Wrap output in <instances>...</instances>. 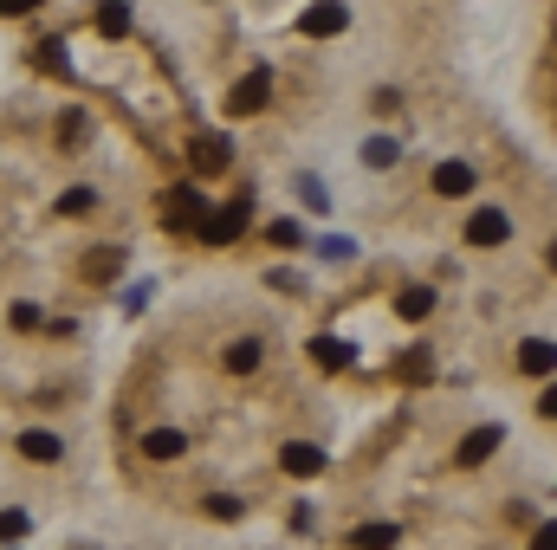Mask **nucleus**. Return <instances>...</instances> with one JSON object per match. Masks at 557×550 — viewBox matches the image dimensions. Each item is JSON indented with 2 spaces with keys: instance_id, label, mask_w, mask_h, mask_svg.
Returning a JSON list of instances; mask_svg holds the SVG:
<instances>
[{
  "instance_id": "nucleus-1",
  "label": "nucleus",
  "mask_w": 557,
  "mask_h": 550,
  "mask_svg": "<svg viewBox=\"0 0 557 550\" xmlns=\"http://www.w3.org/2000/svg\"><path fill=\"white\" fill-rule=\"evenodd\" d=\"M247 214H253V201H247V195L227 201V208H214L208 220H201V240H208V246H234L240 233H247Z\"/></svg>"
},
{
  "instance_id": "nucleus-2",
  "label": "nucleus",
  "mask_w": 557,
  "mask_h": 550,
  "mask_svg": "<svg viewBox=\"0 0 557 550\" xmlns=\"http://www.w3.org/2000/svg\"><path fill=\"white\" fill-rule=\"evenodd\" d=\"M266 98H273V72H247L234 91H227V117H253Z\"/></svg>"
},
{
  "instance_id": "nucleus-3",
  "label": "nucleus",
  "mask_w": 557,
  "mask_h": 550,
  "mask_svg": "<svg viewBox=\"0 0 557 550\" xmlns=\"http://www.w3.org/2000/svg\"><path fill=\"white\" fill-rule=\"evenodd\" d=\"M344 26H350L344 0H311V7H305V33L311 39H331V33H344Z\"/></svg>"
},
{
  "instance_id": "nucleus-4",
  "label": "nucleus",
  "mask_w": 557,
  "mask_h": 550,
  "mask_svg": "<svg viewBox=\"0 0 557 550\" xmlns=\"http://www.w3.org/2000/svg\"><path fill=\"white\" fill-rule=\"evenodd\" d=\"M279 466H285L292 479H318V473H324V447H311V440H285V447H279Z\"/></svg>"
},
{
  "instance_id": "nucleus-5",
  "label": "nucleus",
  "mask_w": 557,
  "mask_h": 550,
  "mask_svg": "<svg viewBox=\"0 0 557 550\" xmlns=\"http://www.w3.org/2000/svg\"><path fill=\"white\" fill-rule=\"evenodd\" d=\"M506 240H512V220L499 208H480L467 220V246H506Z\"/></svg>"
},
{
  "instance_id": "nucleus-6",
  "label": "nucleus",
  "mask_w": 557,
  "mask_h": 550,
  "mask_svg": "<svg viewBox=\"0 0 557 550\" xmlns=\"http://www.w3.org/2000/svg\"><path fill=\"white\" fill-rule=\"evenodd\" d=\"M473 188H480V169H473V162H441V169H434V195H473Z\"/></svg>"
},
{
  "instance_id": "nucleus-7",
  "label": "nucleus",
  "mask_w": 557,
  "mask_h": 550,
  "mask_svg": "<svg viewBox=\"0 0 557 550\" xmlns=\"http://www.w3.org/2000/svg\"><path fill=\"white\" fill-rule=\"evenodd\" d=\"M227 136H195V149H188V162H195V175H221L227 169Z\"/></svg>"
},
{
  "instance_id": "nucleus-8",
  "label": "nucleus",
  "mask_w": 557,
  "mask_h": 550,
  "mask_svg": "<svg viewBox=\"0 0 557 550\" xmlns=\"http://www.w3.org/2000/svg\"><path fill=\"white\" fill-rule=\"evenodd\" d=\"M162 214H169V220H195V227H201V220H208V201L182 182V188H169V195H162Z\"/></svg>"
},
{
  "instance_id": "nucleus-9",
  "label": "nucleus",
  "mask_w": 557,
  "mask_h": 550,
  "mask_svg": "<svg viewBox=\"0 0 557 550\" xmlns=\"http://www.w3.org/2000/svg\"><path fill=\"white\" fill-rule=\"evenodd\" d=\"M20 453H26V460H39V466H52V460H65V440L52 434V428H26L20 434Z\"/></svg>"
},
{
  "instance_id": "nucleus-10",
  "label": "nucleus",
  "mask_w": 557,
  "mask_h": 550,
  "mask_svg": "<svg viewBox=\"0 0 557 550\" xmlns=\"http://www.w3.org/2000/svg\"><path fill=\"white\" fill-rule=\"evenodd\" d=\"M143 453H149V460H182V453H188V434H182V428H149V434H143Z\"/></svg>"
},
{
  "instance_id": "nucleus-11",
  "label": "nucleus",
  "mask_w": 557,
  "mask_h": 550,
  "mask_svg": "<svg viewBox=\"0 0 557 550\" xmlns=\"http://www.w3.org/2000/svg\"><path fill=\"white\" fill-rule=\"evenodd\" d=\"M396 538H402V531L389 525V518H376V525H357V531H350V544H357V550H396Z\"/></svg>"
},
{
  "instance_id": "nucleus-12",
  "label": "nucleus",
  "mask_w": 557,
  "mask_h": 550,
  "mask_svg": "<svg viewBox=\"0 0 557 550\" xmlns=\"http://www.w3.org/2000/svg\"><path fill=\"white\" fill-rule=\"evenodd\" d=\"M260 356H266L260 337H240L234 350H227V369H234V376H253V369H260Z\"/></svg>"
},
{
  "instance_id": "nucleus-13",
  "label": "nucleus",
  "mask_w": 557,
  "mask_h": 550,
  "mask_svg": "<svg viewBox=\"0 0 557 550\" xmlns=\"http://www.w3.org/2000/svg\"><path fill=\"white\" fill-rule=\"evenodd\" d=\"M117 266H124V253H117V246H98V253H85V266H78V272H85L91 285H104Z\"/></svg>"
},
{
  "instance_id": "nucleus-14",
  "label": "nucleus",
  "mask_w": 557,
  "mask_h": 550,
  "mask_svg": "<svg viewBox=\"0 0 557 550\" xmlns=\"http://www.w3.org/2000/svg\"><path fill=\"white\" fill-rule=\"evenodd\" d=\"M519 369H525V376H551V343L545 337H525L519 343Z\"/></svg>"
},
{
  "instance_id": "nucleus-15",
  "label": "nucleus",
  "mask_w": 557,
  "mask_h": 550,
  "mask_svg": "<svg viewBox=\"0 0 557 550\" xmlns=\"http://www.w3.org/2000/svg\"><path fill=\"white\" fill-rule=\"evenodd\" d=\"M493 447H499V428H473L467 440H460V466H480Z\"/></svg>"
},
{
  "instance_id": "nucleus-16",
  "label": "nucleus",
  "mask_w": 557,
  "mask_h": 550,
  "mask_svg": "<svg viewBox=\"0 0 557 550\" xmlns=\"http://www.w3.org/2000/svg\"><path fill=\"white\" fill-rule=\"evenodd\" d=\"M350 356H357L350 343H337V337H311V363H324V369H344Z\"/></svg>"
},
{
  "instance_id": "nucleus-17",
  "label": "nucleus",
  "mask_w": 557,
  "mask_h": 550,
  "mask_svg": "<svg viewBox=\"0 0 557 550\" xmlns=\"http://www.w3.org/2000/svg\"><path fill=\"white\" fill-rule=\"evenodd\" d=\"M396 311H402V318H409V324H421V318H428V311H434V292H428V285H409V292L396 298Z\"/></svg>"
},
{
  "instance_id": "nucleus-18",
  "label": "nucleus",
  "mask_w": 557,
  "mask_h": 550,
  "mask_svg": "<svg viewBox=\"0 0 557 550\" xmlns=\"http://www.w3.org/2000/svg\"><path fill=\"white\" fill-rule=\"evenodd\" d=\"M396 156H402V149H396V136H370V143H363V162H370V169H389Z\"/></svg>"
},
{
  "instance_id": "nucleus-19",
  "label": "nucleus",
  "mask_w": 557,
  "mask_h": 550,
  "mask_svg": "<svg viewBox=\"0 0 557 550\" xmlns=\"http://www.w3.org/2000/svg\"><path fill=\"white\" fill-rule=\"evenodd\" d=\"M39 65H46L52 78H65V72H72V52H65L59 39H46V46H39Z\"/></svg>"
},
{
  "instance_id": "nucleus-20",
  "label": "nucleus",
  "mask_w": 557,
  "mask_h": 550,
  "mask_svg": "<svg viewBox=\"0 0 557 550\" xmlns=\"http://www.w3.org/2000/svg\"><path fill=\"white\" fill-rule=\"evenodd\" d=\"M98 26H104V33H130V7H124V0H104V7H98Z\"/></svg>"
},
{
  "instance_id": "nucleus-21",
  "label": "nucleus",
  "mask_w": 557,
  "mask_h": 550,
  "mask_svg": "<svg viewBox=\"0 0 557 550\" xmlns=\"http://www.w3.org/2000/svg\"><path fill=\"white\" fill-rule=\"evenodd\" d=\"M13 538H26V512H0V550H7Z\"/></svg>"
},
{
  "instance_id": "nucleus-22",
  "label": "nucleus",
  "mask_w": 557,
  "mask_h": 550,
  "mask_svg": "<svg viewBox=\"0 0 557 550\" xmlns=\"http://www.w3.org/2000/svg\"><path fill=\"white\" fill-rule=\"evenodd\" d=\"M318 259H337V266H344V259H357V246H350V240H337V233H331V240H318Z\"/></svg>"
},
{
  "instance_id": "nucleus-23",
  "label": "nucleus",
  "mask_w": 557,
  "mask_h": 550,
  "mask_svg": "<svg viewBox=\"0 0 557 550\" xmlns=\"http://www.w3.org/2000/svg\"><path fill=\"white\" fill-rule=\"evenodd\" d=\"M298 201H305V208H331V195H324L311 175H298Z\"/></svg>"
},
{
  "instance_id": "nucleus-24",
  "label": "nucleus",
  "mask_w": 557,
  "mask_h": 550,
  "mask_svg": "<svg viewBox=\"0 0 557 550\" xmlns=\"http://www.w3.org/2000/svg\"><path fill=\"white\" fill-rule=\"evenodd\" d=\"M7 324H13V330H33V324H39V305H13Z\"/></svg>"
},
{
  "instance_id": "nucleus-25",
  "label": "nucleus",
  "mask_w": 557,
  "mask_h": 550,
  "mask_svg": "<svg viewBox=\"0 0 557 550\" xmlns=\"http://www.w3.org/2000/svg\"><path fill=\"white\" fill-rule=\"evenodd\" d=\"M85 123H91V117H85V110H72V117H65V123H59V136H65V143H78V136H85Z\"/></svg>"
},
{
  "instance_id": "nucleus-26",
  "label": "nucleus",
  "mask_w": 557,
  "mask_h": 550,
  "mask_svg": "<svg viewBox=\"0 0 557 550\" xmlns=\"http://www.w3.org/2000/svg\"><path fill=\"white\" fill-rule=\"evenodd\" d=\"M273 240H279V246H298L305 233H298V220H273Z\"/></svg>"
},
{
  "instance_id": "nucleus-27",
  "label": "nucleus",
  "mask_w": 557,
  "mask_h": 550,
  "mask_svg": "<svg viewBox=\"0 0 557 550\" xmlns=\"http://www.w3.org/2000/svg\"><path fill=\"white\" fill-rule=\"evenodd\" d=\"M59 208H65V214H85V208H91V188H72V195H65Z\"/></svg>"
},
{
  "instance_id": "nucleus-28",
  "label": "nucleus",
  "mask_w": 557,
  "mask_h": 550,
  "mask_svg": "<svg viewBox=\"0 0 557 550\" xmlns=\"http://www.w3.org/2000/svg\"><path fill=\"white\" fill-rule=\"evenodd\" d=\"M26 7H39V0H0V13H26Z\"/></svg>"
}]
</instances>
